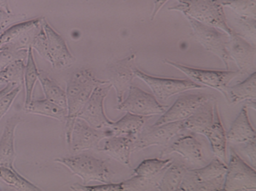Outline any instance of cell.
Returning <instances> with one entry per match:
<instances>
[{"mask_svg": "<svg viewBox=\"0 0 256 191\" xmlns=\"http://www.w3.org/2000/svg\"><path fill=\"white\" fill-rule=\"evenodd\" d=\"M109 83L108 81H100L94 77L92 71L88 69L81 70L72 75L66 84V105L68 119L66 122V139L69 145L74 123L78 115L84 106L94 89L102 84Z\"/></svg>", "mask_w": 256, "mask_h": 191, "instance_id": "cell-1", "label": "cell"}, {"mask_svg": "<svg viewBox=\"0 0 256 191\" xmlns=\"http://www.w3.org/2000/svg\"><path fill=\"white\" fill-rule=\"evenodd\" d=\"M32 49L50 63L53 68H68L76 62L64 38L52 28L46 19H44L43 26L35 37Z\"/></svg>", "mask_w": 256, "mask_h": 191, "instance_id": "cell-2", "label": "cell"}, {"mask_svg": "<svg viewBox=\"0 0 256 191\" xmlns=\"http://www.w3.org/2000/svg\"><path fill=\"white\" fill-rule=\"evenodd\" d=\"M178 4L168 10L182 12L185 17H190L207 26H213L228 35L234 32L229 26L222 0H177Z\"/></svg>", "mask_w": 256, "mask_h": 191, "instance_id": "cell-3", "label": "cell"}, {"mask_svg": "<svg viewBox=\"0 0 256 191\" xmlns=\"http://www.w3.org/2000/svg\"><path fill=\"white\" fill-rule=\"evenodd\" d=\"M228 165L219 159H214L200 169H188L179 191H223Z\"/></svg>", "mask_w": 256, "mask_h": 191, "instance_id": "cell-4", "label": "cell"}, {"mask_svg": "<svg viewBox=\"0 0 256 191\" xmlns=\"http://www.w3.org/2000/svg\"><path fill=\"white\" fill-rule=\"evenodd\" d=\"M54 162L65 166L72 174L81 178L84 186L92 181L102 184L111 183L112 174L106 162L97 159L90 155L78 153L74 157L56 158Z\"/></svg>", "mask_w": 256, "mask_h": 191, "instance_id": "cell-5", "label": "cell"}, {"mask_svg": "<svg viewBox=\"0 0 256 191\" xmlns=\"http://www.w3.org/2000/svg\"><path fill=\"white\" fill-rule=\"evenodd\" d=\"M186 18L191 26L192 36L196 42L200 43L206 50L218 56L224 63L226 70H229L232 59L226 50L228 35L220 29L207 26L190 17Z\"/></svg>", "mask_w": 256, "mask_h": 191, "instance_id": "cell-6", "label": "cell"}, {"mask_svg": "<svg viewBox=\"0 0 256 191\" xmlns=\"http://www.w3.org/2000/svg\"><path fill=\"white\" fill-rule=\"evenodd\" d=\"M44 19L35 18L10 26L0 35V49L20 50L32 48L35 37L42 29Z\"/></svg>", "mask_w": 256, "mask_h": 191, "instance_id": "cell-7", "label": "cell"}, {"mask_svg": "<svg viewBox=\"0 0 256 191\" xmlns=\"http://www.w3.org/2000/svg\"><path fill=\"white\" fill-rule=\"evenodd\" d=\"M172 159H148L133 171V177L126 181L128 191H158L160 180Z\"/></svg>", "mask_w": 256, "mask_h": 191, "instance_id": "cell-8", "label": "cell"}, {"mask_svg": "<svg viewBox=\"0 0 256 191\" xmlns=\"http://www.w3.org/2000/svg\"><path fill=\"white\" fill-rule=\"evenodd\" d=\"M134 77L142 80L151 89L156 99L166 101L168 98L176 94L194 89H205L204 86L200 85L190 79H176V78H162L152 77L142 71L134 67Z\"/></svg>", "mask_w": 256, "mask_h": 191, "instance_id": "cell-9", "label": "cell"}, {"mask_svg": "<svg viewBox=\"0 0 256 191\" xmlns=\"http://www.w3.org/2000/svg\"><path fill=\"white\" fill-rule=\"evenodd\" d=\"M164 63L173 66L177 70L186 75L190 80L204 86L205 88H212L222 93L228 87L230 81L234 80L240 73L238 71H212L204 69L195 68L186 66L171 60H164Z\"/></svg>", "mask_w": 256, "mask_h": 191, "instance_id": "cell-10", "label": "cell"}, {"mask_svg": "<svg viewBox=\"0 0 256 191\" xmlns=\"http://www.w3.org/2000/svg\"><path fill=\"white\" fill-rule=\"evenodd\" d=\"M168 108V106L160 104L154 95L134 85L130 86L126 100L118 104L117 106L118 111L148 117L156 115L162 116Z\"/></svg>", "mask_w": 256, "mask_h": 191, "instance_id": "cell-11", "label": "cell"}, {"mask_svg": "<svg viewBox=\"0 0 256 191\" xmlns=\"http://www.w3.org/2000/svg\"><path fill=\"white\" fill-rule=\"evenodd\" d=\"M112 136H114V134L110 128L94 129L86 121L77 118L74 123L68 146L74 154H78L88 150L100 151L99 147L100 141Z\"/></svg>", "mask_w": 256, "mask_h": 191, "instance_id": "cell-12", "label": "cell"}, {"mask_svg": "<svg viewBox=\"0 0 256 191\" xmlns=\"http://www.w3.org/2000/svg\"><path fill=\"white\" fill-rule=\"evenodd\" d=\"M256 172L232 149L223 191H256Z\"/></svg>", "mask_w": 256, "mask_h": 191, "instance_id": "cell-13", "label": "cell"}, {"mask_svg": "<svg viewBox=\"0 0 256 191\" xmlns=\"http://www.w3.org/2000/svg\"><path fill=\"white\" fill-rule=\"evenodd\" d=\"M112 88L111 83L99 85L94 89L77 118L86 121L88 125L94 129H102L110 128L114 122L109 120L104 111V101Z\"/></svg>", "mask_w": 256, "mask_h": 191, "instance_id": "cell-14", "label": "cell"}, {"mask_svg": "<svg viewBox=\"0 0 256 191\" xmlns=\"http://www.w3.org/2000/svg\"><path fill=\"white\" fill-rule=\"evenodd\" d=\"M212 100H216V97L212 94L180 95L174 105L168 107L154 125L160 126L165 123L186 120L194 114L196 110L204 105L205 103Z\"/></svg>", "mask_w": 256, "mask_h": 191, "instance_id": "cell-15", "label": "cell"}, {"mask_svg": "<svg viewBox=\"0 0 256 191\" xmlns=\"http://www.w3.org/2000/svg\"><path fill=\"white\" fill-rule=\"evenodd\" d=\"M184 129L183 121L148 127L142 130L134 140L133 152L142 151L150 146H164Z\"/></svg>", "mask_w": 256, "mask_h": 191, "instance_id": "cell-16", "label": "cell"}, {"mask_svg": "<svg viewBox=\"0 0 256 191\" xmlns=\"http://www.w3.org/2000/svg\"><path fill=\"white\" fill-rule=\"evenodd\" d=\"M226 50L232 61L236 63L240 74L250 75L256 71V48L235 31L228 35Z\"/></svg>", "mask_w": 256, "mask_h": 191, "instance_id": "cell-17", "label": "cell"}, {"mask_svg": "<svg viewBox=\"0 0 256 191\" xmlns=\"http://www.w3.org/2000/svg\"><path fill=\"white\" fill-rule=\"evenodd\" d=\"M136 55H128L122 60H118L108 69V82L117 92L118 104L124 100L126 91L130 89L134 79V63Z\"/></svg>", "mask_w": 256, "mask_h": 191, "instance_id": "cell-18", "label": "cell"}, {"mask_svg": "<svg viewBox=\"0 0 256 191\" xmlns=\"http://www.w3.org/2000/svg\"><path fill=\"white\" fill-rule=\"evenodd\" d=\"M217 110L218 108L216 100L205 103L191 117L183 121L184 129L194 134H202L205 136L214 123Z\"/></svg>", "mask_w": 256, "mask_h": 191, "instance_id": "cell-19", "label": "cell"}, {"mask_svg": "<svg viewBox=\"0 0 256 191\" xmlns=\"http://www.w3.org/2000/svg\"><path fill=\"white\" fill-rule=\"evenodd\" d=\"M177 153L192 164H200L204 161L202 144L192 134L179 138L171 146L164 150L161 157Z\"/></svg>", "mask_w": 256, "mask_h": 191, "instance_id": "cell-20", "label": "cell"}, {"mask_svg": "<svg viewBox=\"0 0 256 191\" xmlns=\"http://www.w3.org/2000/svg\"><path fill=\"white\" fill-rule=\"evenodd\" d=\"M18 115H14L7 121L3 134L0 139V166L14 167L16 153L14 151V133L22 122Z\"/></svg>", "mask_w": 256, "mask_h": 191, "instance_id": "cell-21", "label": "cell"}, {"mask_svg": "<svg viewBox=\"0 0 256 191\" xmlns=\"http://www.w3.org/2000/svg\"><path fill=\"white\" fill-rule=\"evenodd\" d=\"M136 139L128 136H112L106 140L100 151L118 161L122 165L130 167V155L133 153V145Z\"/></svg>", "mask_w": 256, "mask_h": 191, "instance_id": "cell-22", "label": "cell"}, {"mask_svg": "<svg viewBox=\"0 0 256 191\" xmlns=\"http://www.w3.org/2000/svg\"><path fill=\"white\" fill-rule=\"evenodd\" d=\"M226 135L228 142L230 144L245 145L250 141L256 140V130L248 119L247 106H244Z\"/></svg>", "mask_w": 256, "mask_h": 191, "instance_id": "cell-23", "label": "cell"}, {"mask_svg": "<svg viewBox=\"0 0 256 191\" xmlns=\"http://www.w3.org/2000/svg\"><path fill=\"white\" fill-rule=\"evenodd\" d=\"M230 105H236L245 100H256V71L251 73L247 79L242 83L232 87H226L222 93Z\"/></svg>", "mask_w": 256, "mask_h": 191, "instance_id": "cell-24", "label": "cell"}, {"mask_svg": "<svg viewBox=\"0 0 256 191\" xmlns=\"http://www.w3.org/2000/svg\"><path fill=\"white\" fill-rule=\"evenodd\" d=\"M26 113L40 115L66 123L68 119V109L58 106L47 99L32 100L28 106L23 108Z\"/></svg>", "mask_w": 256, "mask_h": 191, "instance_id": "cell-25", "label": "cell"}, {"mask_svg": "<svg viewBox=\"0 0 256 191\" xmlns=\"http://www.w3.org/2000/svg\"><path fill=\"white\" fill-rule=\"evenodd\" d=\"M225 129L222 125V120L220 117L219 111L217 110L216 118L212 128L205 137L210 143L211 148L216 158L222 161V163H226V135Z\"/></svg>", "mask_w": 256, "mask_h": 191, "instance_id": "cell-26", "label": "cell"}, {"mask_svg": "<svg viewBox=\"0 0 256 191\" xmlns=\"http://www.w3.org/2000/svg\"><path fill=\"white\" fill-rule=\"evenodd\" d=\"M148 120V117H142L126 112V116L116 123H112L110 129L114 132V136L122 135L136 139Z\"/></svg>", "mask_w": 256, "mask_h": 191, "instance_id": "cell-27", "label": "cell"}, {"mask_svg": "<svg viewBox=\"0 0 256 191\" xmlns=\"http://www.w3.org/2000/svg\"><path fill=\"white\" fill-rule=\"evenodd\" d=\"M38 81L42 86L46 99L56 103L58 106L68 109L66 91L56 83V81L53 80L52 77H48L46 72L40 70Z\"/></svg>", "mask_w": 256, "mask_h": 191, "instance_id": "cell-28", "label": "cell"}, {"mask_svg": "<svg viewBox=\"0 0 256 191\" xmlns=\"http://www.w3.org/2000/svg\"><path fill=\"white\" fill-rule=\"evenodd\" d=\"M38 75H40V70L38 68L35 62L32 49L29 48L28 59L25 65V71H24V88H25L24 107L28 106L32 100V94H34L36 82L38 80Z\"/></svg>", "mask_w": 256, "mask_h": 191, "instance_id": "cell-29", "label": "cell"}, {"mask_svg": "<svg viewBox=\"0 0 256 191\" xmlns=\"http://www.w3.org/2000/svg\"><path fill=\"white\" fill-rule=\"evenodd\" d=\"M0 180L16 191H41L34 184L18 174L14 167L0 166Z\"/></svg>", "mask_w": 256, "mask_h": 191, "instance_id": "cell-30", "label": "cell"}, {"mask_svg": "<svg viewBox=\"0 0 256 191\" xmlns=\"http://www.w3.org/2000/svg\"><path fill=\"white\" fill-rule=\"evenodd\" d=\"M188 170L186 166L172 163L164 173L160 180L158 191H179Z\"/></svg>", "mask_w": 256, "mask_h": 191, "instance_id": "cell-31", "label": "cell"}, {"mask_svg": "<svg viewBox=\"0 0 256 191\" xmlns=\"http://www.w3.org/2000/svg\"><path fill=\"white\" fill-rule=\"evenodd\" d=\"M223 7H228L238 16L256 19V0H222Z\"/></svg>", "mask_w": 256, "mask_h": 191, "instance_id": "cell-32", "label": "cell"}, {"mask_svg": "<svg viewBox=\"0 0 256 191\" xmlns=\"http://www.w3.org/2000/svg\"><path fill=\"white\" fill-rule=\"evenodd\" d=\"M25 61H16L12 63L10 66H6L1 72L6 80V84L12 83L16 86H24V71H25Z\"/></svg>", "mask_w": 256, "mask_h": 191, "instance_id": "cell-33", "label": "cell"}, {"mask_svg": "<svg viewBox=\"0 0 256 191\" xmlns=\"http://www.w3.org/2000/svg\"><path fill=\"white\" fill-rule=\"evenodd\" d=\"M28 54V49H0V71L6 68V66H10L12 63L16 61H25L26 62Z\"/></svg>", "mask_w": 256, "mask_h": 191, "instance_id": "cell-34", "label": "cell"}, {"mask_svg": "<svg viewBox=\"0 0 256 191\" xmlns=\"http://www.w3.org/2000/svg\"><path fill=\"white\" fill-rule=\"evenodd\" d=\"M235 20L242 31V34H240V36L250 38L254 42L256 41V19L236 16Z\"/></svg>", "mask_w": 256, "mask_h": 191, "instance_id": "cell-35", "label": "cell"}, {"mask_svg": "<svg viewBox=\"0 0 256 191\" xmlns=\"http://www.w3.org/2000/svg\"><path fill=\"white\" fill-rule=\"evenodd\" d=\"M22 88L23 87L22 86H16L0 99V120L3 118L4 116L8 112L10 108L12 107V104L16 100V98L18 97V94Z\"/></svg>", "mask_w": 256, "mask_h": 191, "instance_id": "cell-36", "label": "cell"}, {"mask_svg": "<svg viewBox=\"0 0 256 191\" xmlns=\"http://www.w3.org/2000/svg\"><path fill=\"white\" fill-rule=\"evenodd\" d=\"M71 190L72 191H122L121 183L114 184V183H108L102 184L99 186H84L80 184H74L71 186Z\"/></svg>", "mask_w": 256, "mask_h": 191, "instance_id": "cell-37", "label": "cell"}, {"mask_svg": "<svg viewBox=\"0 0 256 191\" xmlns=\"http://www.w3.org/2000/svg\"><path fill=\"white\" fill-rule=\"evenodd\" d=\"M26 18V14H14L4 9H0V35L10 25L18 20Z\"/></svg>", "mask_w": 256, "mask_h": 191, "instance_id": "cell-38", "label": "cell"}, {"mask_svg": "<svg viewBox=\"0 0 256 191\" xmlns=\"http://www.w3.org/2000/svg\"><path fill=\"white\" fill-rule=\"evenodd\" d=\"M256 140L250 141V142L245 144L244 150L245 155L250 158L251 163H253L254 168L256 169Z\"/></svg>", "mask_w": 256, "mask_h": 191, "instance_id": "cell-39", "label": "cell"}, {"mask_svg": "<svg viewBox=\"0 0 256 191\" xmlns=\"http://www.w3.org/2000/svg\"><path fill=\"white\" fill-rule=\"evenodd\" d=\"M168 1L170 0H154V10L151 16L152 20L155 19L158 13L160 12V9H162V6L164 5L165 3H168Z\"/></svg>", "mask_w": 256, "mask_h": 191, "instance_id": "cell-40", "label": "cell"}, {"mask_svg": "<svg viewBox=\"0 0 256 191\" xmlns=\"http://www.w3.org/2000/svg\"><path fill=\"white\" fill-rule=\"evenodd\" d=\"M14 87H16V86L14 85V84H12V83H8V84H6V87H4L2 90H0V99L3 97L4 95L7 94L8 92H10L12 89H14Z\"/></svg>", "mask_w": 256, "mask_h": 191, "instance_id": "cell-41", "label": "cell"}, {"mask_svg": "<svg viewBox=\"0 0 256 191\" xmlns=\"http://www.w3.org/2000/svg\"><path fill=\"white\" fill-rule=\"evenodd\" d=\"M0 9H4L6 11L12 13L10 9L9 0H0Z\"/></svg>", "mask_w": 256, "mask_h": 191, "instance_id": "cell-42", "label": "cell"}, {"mask_svg": "<svg viewBox=\"0 0 256 191\" xmlns=\"http://www.w3.org/2000/svg\"><path fill=\"white\" fill-rule=\"evenodd\" d=\"M2 84H6V83L4 78L3 75H2V72L0 71V85H2Z\"/></svg>", "mask_w": 256, "mask_h": 191, "instance_id": "cell-43", "label": "cell"}]
</instances>
